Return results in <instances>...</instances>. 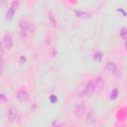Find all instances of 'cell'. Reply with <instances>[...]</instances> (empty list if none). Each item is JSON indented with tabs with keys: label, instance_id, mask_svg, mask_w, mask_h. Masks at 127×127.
Segmentation results:
<instances>
[{
	"label": "cell",
	"instance_id": "6da1fadb",
	"mask_svg": "<svg viewBox=\"0 0 127 127\" xmlns=\"http://www.w3.org/2000/svg\"><path fill=\"white\" fill-rule=\"evenodd\" d=\"M94 93H95L94 80H93V79H90V80H88V81L85 83L83 89L78 92V96H80V97H90V96H92Z\"/></svg>",
	"mask_w": 127,
	"mask_h": 127
},
{
	"label": "cell",
	"instance_id": "7a4b0ae2",
	"mask_svg": "<svg viewBox=\"0 0 127 127\" xmlns=\"http://www.w3.org/2000/svg\"><path fill=\"white\" fill-rule=\"evenodd\" d=\"M2 47L4 50H11L13 47V38L10 34H5L2 40Z\"/></svg>",
	"mask_w": 127,
	"mask_h": 127
},
{
	"label": "cell",
	"instance_id": "3957f363",
	"mask_svg": "<svg viewBox=\"0 0 127 127\" xmlns=\"http://www.w3.org/2000/svg\"><path fill=\"white\" fill-rule=\"evenodd\" d=\"M94 86H95V92L100 93L104 88V79L101 76H97L94 79Z\"/></svg>",
	"mask_w": 127,
	"mask_h": 127
},
{
	"label": "cell",
	"instance_id": "277c9868",
	"mask_svg": "<svg viewBox=\"0 0 127 127\" xmlns=\"http://www.w3.org/2000/svg\"><path fill=\"white\" fill-rule=\"evenodd\" d=\"M85 111H86V108L83 104H77L73 109V114H74L75 117L81 118L85 114Z\"/></svg>",
	"mask_w": 127,
	"mask_h": 127
},
{
	"label": "cell",
	"instance_id": "5b68a950",
	"mask_svg": "<svg viewBox=\"0 0 127 127\" xmlns=\"http://www.w3.org/2000/svg\"><path fill=\"white\" fill-rule=\"evenodd\" d=\"M16 98L20 102H27L30 98V95L26 90H18L16 92Z\"/></svg>",
	"mask_w": 127,
	"mask_h": 127
},
{
	"label": "cell",
	"instance_id": "8992f818",
	"mask_svg": "<svg viewBox=\"0 0 127 127\" xmlns=\"http://www.w3.org/2000/svg\"><path fill=\"white\" fill-rule=\"evenodd\" d=\"M7 118L11 123L15 122L17 119V110L14 109L13 107H9L7 110Z\"/></svg>",
	"mask_w": 127,
	"mask_h": 127
},
{
	"label": "cell",
	"instance_id": "52a82bcc",
	"mask_svg": "<svg viewBox=\"0 0 127 127\" xmlns=\"http://www.w3.org/2000/svg\"><path fill=\"white\" fill-rule=\"evenodd\" d=\"M96 120V115L94 114L93 111H89L86 116H85V119H84V124L85 125H92Z\"/></svg>",
	"mask_w": 127,
	"mask_h": 127
},
{
	"label": "cell",
	"instance_id": "ba28073f",
	"mask_svg": "<svg viewBox=\"0 0 127 127\" xmlns=\"http://www.w3.org/2000/svg\"><path fill=\"white\" fill-rule=\"evenodd\" d=\"M105 68L109 72H115L116 71V68H117V65H116V64L114 62H108V63H106Z\"/></svg>",
	"mask_w": 127,
	"mask_h": 127
},
{
	"label": "cell",
	"instance_id": "9c48e42d",
	"mask_svg": "<svg viewBox=\"0 0 127 127\" xmlns=\"http://www.w3.org/2000/svg\"><path fill=\"white\" fill-rule=\"evenodd\" d=\"M19 27H20V29H21L22 32H27L28 29H29V23H28L26 20L22 19V20H20V22H19Z\"/></svg>",
	"mask_w": 127,
	"mask_h": 127
},
{
	"label": "cell",
	"instance_id": "30bf717a",
	"mask_svg": "<svg viewBox=\"0 0 127 127\" xmlns=\"http://www.w3.org/2000/svg\"><path fill=\"white\" fill-rule=\"evenodd\" d=\"M15 12H16V9H14L13 7H9L8 8V10H7V13H6V18L7 19H12L13 18V16H14V14H15Z\"/></svg>",
	"mask_w": 127,
	"mask_h": 127
},
{
	"label": "cell",
	"instance_id": "8fae6325",
	"mask_svg": "<svg viewBox=\"0 0 127 127\" xmlns=\"http://www.w3.org/2000/svg\"><path fill=\"white\" fill-rule=\"evenodd\" d=\"M117 96H118V90L115 88V89H113V90L111 91L110 99H111V100H114V99H116V98H117Z\"/></svg>",
	"mask_w": 127,
	"mask_h": 127
},
{
	"label": "cell",
	"instance_id": "7c38bea8",
	"mask_svg": "<svg viewBox=\"0 0 127 127\" xmlns=\"http://www.w3.org/2000/svg\"><path fill=\"white\" fill-rule=\"evenodd\" d=\"M120 35H121V37L122 38H127V28H125V27H123L122 29H121V32H120Z\"/></svg>",
	"mask_w": 127,
	"mask_h": 127
},
{
	"label": "cell",
	"instance_id": "4fadbf2b",
	"mask_svg": "<svg viewBox=\"0 0 127 127\" xmlns=\"http://www.w3.org/2000/svg\"><path fill=\"white\" fill-rule=\"evenodd\" d=\"M0 101H1L2 104H4V103L7 101V98H6V96H5L4 93H1V94H0Z\"/></svg>",
	"mask_w": 127,
	"mask_h": 127
},
{
	"label": "cell",
	"instance_id": "5bb4252c",
	"mask_svg": "<svg viewBox=\"0 0 127 127\" xmlns=\"http://www.w3.org/2000/svg\"><path fill=\"white\" fill-rule=\"evenodd\" d=\"M125 48H126V50H127V38H126V41H125Z\"/></svg>",
	"mask_w": 127,
	"mask_h": 127
},
{
	"label": "cell",
	"instance_id": "9a60e30c",
	"mask_svg": "<svg viewBox=\"0 0 127 127\" xmlns=\"http://www.w3.org/2000/svg\"><path fill=\"white\" fill-rule=\"evenodd\" d=\"M71 127H74V126H71Z\"/></svg>",
	"mask_w": 127,
	"mask_h": 127
}]
</instances>
